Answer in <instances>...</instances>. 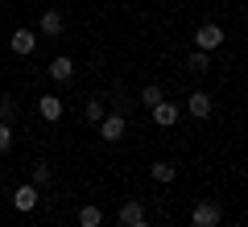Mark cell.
<instances>
[{
  "label": "cell",
  "mask_w": 248,
  "mask_h": 227,
  "mask_svg": "<svg viewBox=\"0 0 248 227\" xmlns=\"http://www.w3.org/2000/svg\"><path fill=\"white\" fill-rule=\"evenodd\" d=\"M46 75H50V79H58V83H66L75 75V58H66V54H58V58L50 62V66H46Z\"/></svg>",
  "instance_id": "8"
},
{
  "label": "cell",
  "mask_w": 248,
  "mask_h": 227,
  "mask_svg": "<svg viewBox=\"0 0 248 227\" xmlns=\"http://www.w3.org/2000/svg\"><path fill=\"white\" fill-rule=\"evenodd\" d=\"M157 99H166V95H161V87H157V83H149V87L141 91V104H145V107H153Z\"/></svg>",
  "instance_id": "17"
},
{
  "label": "cell",
  "mask_w": 248,
  "mask_h": 227,
  "mask_svg": "<svg viewBox=\"0 0 248 227\" xmlns=\"http://www.w3.org/2000/svg\"><path fill=\"white\" fill-rule=\"evenodd\" d=\"M186 107H190V116H195V120H207V116H211V95H207V91H190Z\"/></svg>",
  "instance_id": "9"
},
{
  "label": "cell",
  "mask_w": 248,
  "mask_h": 227,
  "mask_svg": "<svg viewBox=\"0 0 248 227\" xmlns=\"http://www.w3.org/2000/svg\"><path fill=\"white\" fill-rule=\"evenodd\" d=\"M195 45H199V50H219V45H223V25L203 21V25L195 29Z\"/></svg>",
  "instance_id": "2"
},
{
  "label": "cell",
  "mask_w": 248,
  "mask_h": 227,
  "mask_svg": "<svg viewBox=\"0 0 248 227\" xmlns=\"http://www.w3.org/2000/svg\"><path fill=\"white\" fill-rule=\"evenodd\" d=\"M37 202H42L37 186H17V190H13V207H17V211H33Z\"/></svg>",
  "instance_id": "7"
},
{
  "label": "cell",
  "mask_w": 248,
  "mask_h": 227,
  "mask_svg": "<svg viewBox=\"0 0 248 227\" xmlns=\"http://www.w3.org/2000/svg\"><path fill=\"white\" fill-rule=\"evenodd\" d=\"M0 120H4V124L17 120V104H13V99H0Z\"/></svg>",
  "instance_id": "18"
},
{
  "label": "cell",
  "mask_w": 248,
  "mask_h": 227,
  "mask_svg": "<svg viewBox=\"0 0 248 227\" xmlns=\"http://www.w3.org/2000/svg\"><path fill=\"white\" fill-rule=\"evenodd\" d=\"M50 178H54V169L37 161V166H33V186H37V190H42V186H50Z\"/></svg>",
  "instance_id": "16"
},
{
  "label": "cell",
  "mask_w": 248,
  "mask_h": 227,
  "mask_svg": "<svg viewBox=\"0 0 248 227\" xmlns=\"http://www.w3.org/2000/svg\"><path fill=\"white\" fill-rule=\"evenodd\" d=\"M186 66L195 70V75H207V70H211V58H207V50H195L190 58H186Z\"/></svg>",
  "instance_id": "14"
},
{
  "label": "cell",
  "mask_w": 248,
  "mask_h": 227,
  "mask_svg": "<svg viewBox=\"0 0 248 227\" xmlns=\"http://www.w3.org/2000/svg\"><path fill=\"white\" fill-rule=\"evenodd\" d=\"M124 132H128V120H124L120 112H112V116L99 120V136L104 140H124Z\"/></svg>",
  "instance_id": "4"
},
{
  "label": "cell",
  "mask_w": 248,
  "mask_h": 227,
  "mask_svg": "<svg viewBox=\"0 0 248 227\" xmlns=\"http://www.w3.org/2000/svg\"><path fill=\"white\" fill-rule=\"evenodd\" d=\"M133 227H153V223H145V219H137V223H133Z\"/></svg>",
  "instance_id": "20"
},
{
  "label": "cell",
  "mask_w": 248,
  "mask_h": 227,
  "mask_svg": "<svg viewBox=\"0 0 248 227\" xmlns=\"http://www.w3.org/2000/svg\"><path fill=\"white\" fill-rule=\"evenodd\" d=\"M83 116H87V124H99L104 120V99H87L83 104Z\"/></svg>",
  "instance_id": "15"
},
{
  "label": "cell",
  "mask_w": 248,
  "mask_h": 227,
  "mask_svg": "<svg viewBox=\"0 0 248 227\" xmlns=\"http://www.w3.org/2000/svg\"><path fill=\"white\" fill-rule=\"evenodd\" d=\"M62 29H66L62 13H58V9H46V13H42V33H46V37H62Z\"/></svg>",
  "instance_id": "10"
},
{
  "label": "cell",
  "mask_w": 248,
  "mask_h": 227,
  "mask_svg": "<svg viewBox=\"0 0 248 227\" xmlns=\"http://www.w3.org/2000/svg\"><path fill=\"white\" fill-rule=\"evenodd\" d=\"M9 149H13V124L0 120V153H9Z\"/></svg>",
  "instance_id": "19"
},
{
  "label": "cell",
  "mask_w": 248,
  "mask_h": 227,
  "mask_svg": "<svg viewBox=\"0 0 248 227\" xmlns=\"http://www.w3.org/2000/svg\"><path fill=\"white\" fill-rule=\"evenodd\" d=\"M116 219H120V227H133L137 219H145V207H141L137 198H128V202L120 207V215H116Z\"/></svg>",
  "instance_id": "11"
},
{
  "label": "cell",
  "mask_w": 248,
  "mask_h": 227,
  "mask_svg": "<svg viewBox=\"0 0 248 227\" xmlns=\"http://www.w3.org/2000/svg\"><path fill=\"white\" fill-rule=\"evenodd\" d=\"M79 227H104V211H99L95 202L79 207Z\"/></svg>",
  "instance_id": "13"
},
{
  "label": "cell",
  "mask_w": 248,
  "mask_h": 227,
  "mask_svg": "<svg viewBox=\"0 0 248 227\" xmlns=\"http://www.w3.org/2000/svg\"><path fill=\"white\" fill-rule=\"evenodd\" d=\"M37 112H42V120L58 124L62 116H66V104H62L58 95H37Z\"/></svg>",
  "instance_id": "6"
},
{
  "label": "cell",
  "mask_w": 248,
  "mask_h": 227,
  "mask_svg": "<svg viewBox=\"0 0 248 227\" xmlns=\"http://www.w3.org/2000/svg\"><path fill=\"white\" fill-rule=\"evenodd\" d=\"M9 50H13V54H21V58H29V54L37 50V33H29V29H13Z\"/></svg>",
  "instance_id": "5"
},
{
  "label": "cell",
  "mask_w": 248,
  "mask_h": 227,
  "mask_svg": "<svg viewBox=\"0 0 248 227\" xmlns=\"http://www.w3.org/2000/svg\"><path fill=\"white\" fill-rule=\"evenodd\" d=\"M149 178H153V182H174V178H178V166H174V161H153V166H149Z\"/></svg>",
  "instance_id": "12"
},
{
  "label": "cell",
  "mask_w": 248,
  "mask_h": 227,
  "mask_svg": "<svg viewBox=\"0 0 248 227\" xmlns=\"http://www.w3.org/2000/svg\"><path fill=\"white\" fill-rule=\"evenodd\" d=\"M149 116H153V124H157V128H174L178 124V104H170V99H157V104L149 107Z\"/></svg>",
  "instance_id": "3"
},
{
  "label": "cell",
  "mask_w": 248,
  "mask_h": 227,
  "mask_svg": "<svg viewBox=\"0 0 248 227\" xmlns=\"http://www.w3.org/2000/svg\"><path fill=\"white\" fill-rule=\"evenodd\" d=\"M219 223H223V207L215 198H203L190 211V227H219Z\"/></svg>",
  "instance_id": "1"
}]
</instances>
